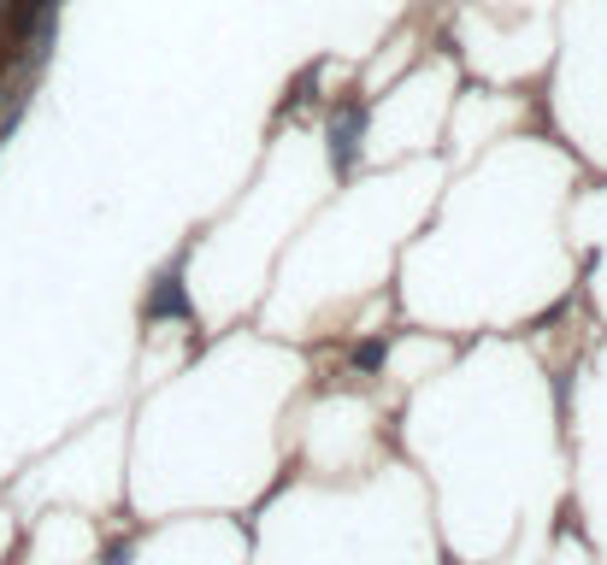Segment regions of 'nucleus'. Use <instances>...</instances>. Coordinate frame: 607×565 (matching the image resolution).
<instances>
[{"label":"nucleus","instance_id":"f257e3e1","mask_svg":"<svg viewBox=\"0 0 607 565\" xmlns=\"http://www.w3.org/2000/svg\"><path fill=\"white\" fill-rule=\"evenodd\" d=\"M360 130H366V112H360V107H337V119H330V165H337V171L354 165Z\"/></svg>","mask_w":607,"mask_h":565},{"label":"nucleus","instance_id":"f03ea898","mask_svg":"<svg viewBox=\"0 0 607 565\" xmlns=\"http://www.w3.org/2000/svg\"><path fill=\"white\" fill-rule=\"evenodd\" d=\"M190 318V295H183V271H166L160 288H154V300H148V318Z\"/></svg>","mask_w":607,"mask_h":565},{"label":"nucleus","instance_id":"7ed1b4c3","mask_svg":"<svg viewBox=\"0 0 607 565\" xmlns=\"http://www.w3.org/2000/svg\"><path fill=\"white\" fill-rule=\"evenodd\" d=\"M354 366H360V371H378V366H384V342H366V347H354Z\"/></svg>","mask_w":607,"mask_h":565}]
</instances>
